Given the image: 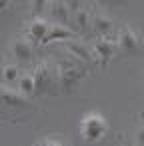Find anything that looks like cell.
Instances as JSON below:
<instances>
[{
	"mask_svg": "<svg viewBox=\"0 0 144 146\" xmlns=\"http://www.w3.org/2000/svg\"><path fill=\"white\" fill-rule=\"evenodd\" d=\"M88 70L90 68L86 64H82L80 60H76L68 52L64 56H58L54 60V72H56V86H58V90L64 92V94H72L80 86V82L84 80Z\"/></svg>",
	"mask_w": 144,
	"mask_h": 146,
	"instance_id": "cell-1",
	"label": "cell"
},
{
	"mask_svg": "<svg viewBox=\"0 0 144 146\" xmlns=\"http://www.w3.org/2000/svg\"><path fill=\"white\" fill-rule=\"evenodd\" d=\"M108 120L100 110H88L78 120V134L86 144H96L108 134Z\"/></svg>",
	"mask_w": 144,
	"mask_h": 146,
	"instance_id": "cell-2",
	"label": "cell"
},
{
	"mask_svg": "<svg viewBox=\"0 0 144 146\" xmlns=\"http://www.w3.org/2000/svg\"><path fill=\"white\" fill-rule=\"evenodd\" d=\"M34 110V104H32V98H26L22 96L18 90L2 84L0 86V116L2 118H8V114H24L28 116L30 112Z\"/></svg>",
	"mask_w": 144,
	"mask_h": 146,
	"instance_id": "cell-3",
	"label": "cell"
},
{
	"mask_svg": "<svg viewBox=\"0 0 144 146\" xmlns=\"http://www.w3.org/2000/svg\"><path fill=\"white\" fill-rule=\"evenodd\" d=\"M114 42H116V50L118 54L124 56H138L144 50V40L138 28H134L132 24H124L116 30L114 34Z\"/></svg>",
	"mask_w": 144,
	"mask_h": 146,
	"instance_id": "cell-4",
	"label": "cell"
},
{
	"mask_svg": "<svg viewBox=\"0 0 144 146\" xmlns=\"http://www.w3.org/2000/svg\"><path fill=\"white\" fill-rule=\"evenodd\" d=\"M32 78H34V94L44 96L48 92H54L56 86V72H54V62H38L32 68Z\"/></svg>",
	"mask_w": 144,
	"mask_h": 146,
	"instance_id": "cell-5",
	"label": "cell"
},
{
	"mask_svg": "<svg viewBox=\"0 0 144 146\" xmlns=\"http://www.w3.org/2000/svg\"><path fill=\"white\" fill-rule=\"evenodd\" d=\"M90 50H92L94 66H100V68H106V66L112 62V58L118 54L114 38H96V40L92 42Z\"/></svg>",
	"mask_w": 144,
	"mask_h": 146,
	"instance_id": "cell-6",
	"label": "cell"
},
{
	"mask_svg": "<svg viewBox=\"0 0 144 146\" xmlns=\"http://www.w3.org/2000/svg\"><path fill=\"white\" fill-rule=\"evenodd\" d=\"M50 26H52L50 20L42 18V16H34V18H30L28 24L24 26V38H26L32 46H40L42 40H44V36L48 34Z\"/></svg>",
	"mask_w": 144,
	"mask_h": 146,
	"instance_id": "cell-7",
	"label": "cell"
},
{
	"mask_svg": "<svg viewBox=\"0 0 144 146\" xmlns=\"http://www.w3.org/2000/svg\"><path fill=\"white\" fill-rule=\"evenodd\" d=\"M116 24L108 14H92V22H90V32L96 38H114L116 34Z\"/></svg>",
	"mask_w": 144,
	"mask_h": 146,
	"instance_id": "cell-8",
	"label": "cell"
},
{
	"mask_svg": "<svg viewBox=\"0 0 144 146\" xmlns=\"http://www.w3.org/2000/svg\"><path fill=\"white\" fill-rule=\"evenodd\" d=\"M10 52H12V56H14V60H16L18 66H26V64H30V62L34 60V46H32L24 36L12 40Z\"/></svg>",
	"mask_w": 144,
	"mask_h": 146,
	"instance_id": "cell-9",
	"label": "cell"
},
{
	"mask_svg": "<svg viewBox=\"0 0 144 146\" xmlns=\"http://www.w3.org/2000/svg\"><path fill=\"white\" fill-rule=\"evenodd\" d=\"M64 46V50L70 54V56H74L76 60H80L82 64H86L88 68H92L94 66V58H92V50H90V46H86L84 42H80V40H68V42H64L62 44Z\"/></svg>",
	"mask_w": 144,
	"mask_h": 146,
	"instance_id": "cell-10",
	"label": "cell"
},
{
	"mask_svg": "<svg viewBox=\"0 0 144 146\" xmlns=\"http://www.w3.org/2000/svg\"><path fill=\"white\" fill-rule=\"evenodd\" d=\"M74 38H76V32H74L70 26H64V24H56V22H52V26H50V30H48V34L44 36V40H42V44H40V46L54 44V42L64 44V42L74 40Z\"/></svg>",
	"mask_w": 144,
	"mask_h": 146,
	"instance_id": "cell-11",
	"label": "cell"
},
{
	"mask_svg": "<svg viewBox=\"0 0 144 146\" xmlns=\"http://www.w3.org/2000/svg\"><path fill=\"white\" fill-rule=\"evenodd\" d=\"M46 14L56 24H64V26H68L70 24V18H72V14H70V10H68V6H66L64 0H50L48 6H46Z\"/></svg>",
	"mask_w": 144,
	"mask_h": 146,
	"instance_id": "cell-12",
	"label": "cell"
},
{
	"mask_svg": "<svg viewBox=\"0 0 144 146\" xmlns=\"http://www.w3.org/2000/svg\"><path fill=\"white\" fill-rule=\"evenodd\" d=\"M90 22H92V12L88 10V8H80V10H76L74 14H72V18H70V24L74 26L72 30L74 32H80V34H84V32H90Z\"/></svg>",
	"mask_w": 144,
	"mask_h": 146,
	"instance_id": "cell-13",
	"label": "cell"
},
{
	"mask_svg": "<svg viewBox=\"0 0 144 146\" xmlns=\"http://www.w3.org/2000/svg\"><path fill=\"white\" fill-rule=\"evenodd\" d=\"M16 90L26 98H36V94H34V78H32L30 72H22V76L16 82Z\"/></svg>",
	"mask_w": 144,
	"mask_h": 146,
	"instance_id": "cell-14",
	"label": "cell"
},
{
	"mask_svg": "<svg viewBox=\"0 0 144 146\" xmlns=\"http://www.w3.org/2000/svg\"><path fill=\"white\" fill-rule=\"evenodd\" d=\"M0 76H2V80L6 84H14L22 76V70H20L18 64H6V66H2V70H0Z\"/></svg>",
	"mask_w": 144,
	"mask_h": 146,
	"instance_id": "cell-15",
	"label": "cell"
},
{
	"mask_svg": "<svg viewBox=\"0 0 144 146\" xmlns=\"http://www.w3.org/2000/svg\"><path fill=\"white\" fill-rule=\"evenodd\" d=\"M34 146H72L68 138L64 136H46L42 140H38Z\"/></svg>",
	"mask_w": 144,
	"mask_h": 146,
	"instance_id": "cell-16",
	"label": "cell"
},
{
	"mask_svg": "<svg viewBox=\"0 0 144 146\" xmlns=\"http://www.w3.org/2000/svg\"><path fill=\"white\" fill-rule=\"evenodd\" d=\"M50 0H30V10L34 16H42L46 12V6H48Z\"/></svg>",
	"mask_w": 144,
	"mask_h": 146,
	"instance_id": "cell-17",
	"label": "cell"
},
{
	"mask_svg": "<svg viewBox=\"0 0 144 146\" xmlns=\"http://www.w3.org/2000/svg\"><path fill=\"white\" fill-rule=\"evenodd\" d=\"M64 2H66V6H68L70 14H74L76 10H80V8H82V0H64Z\"/></svg>",
	"mask_w": 144,
	"mask_h": 146,
	"instance_id": "cell-18",
	"label": "cell"
},
{
	"mask_svg": "<svg viewBox=\"0 0 144 146\" xmlns=\"http://www.w3.org/2000/svg\"><path fill=\"white\" fill-rule=\"evenodd\" d=\"M136 146H144V124H140L136 130Z\"/></svg>",
	"mask_w": 144,
	"mask_h": 146,
	"instance_id": "cell-19",
	"label": "cell"
},
{
	"mask_svg": "<svg viewBox=\"0 0 144 146\" xmlns=\"http://www.w3.org/2000/svg\"><path fill=\"white\" fill-rule=\"evenodd\" d=\"M12 6V0H0V16H4Z\"/></svg>",
	"mask_w": 144,
	"mask_h": 146,
	"instance_id": "cell-20",
	"label": "cell"
}]
</instances>
